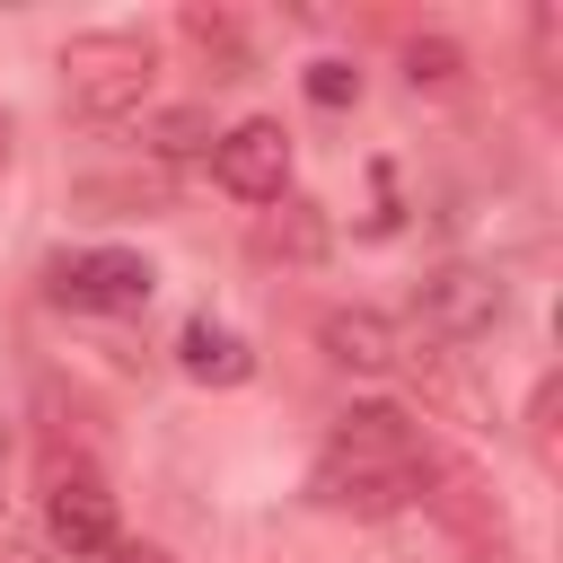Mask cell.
Returning <instances> with one entry per match:
<instances>
[{
	"instance_id": "obj_13",
	"label": "cell",
	"mask_w": 563,
	"mask_h": 563,
	"mask_svg": "<svg viewBox=\"0 0 563 563\" xmlns=\"http://www.w3.org/2000/svg\"><path fill=\"white\" fill-rule=\"evenodd\" d=\"M405 79H413V88H457V79H466L457 35H405Z\"/></svg>"
},
{
	"instance_id": "obj_17",
	"label": "cell",
	"mask_w": 563,
	"mask_h": 563,
	"mask_svg": "<svg viewBox=\"0 0 563 563\" xmlns=\"http://www.w3.org/2000/svg\"><path fill=\"white\" fill-rule=\"evenodd\" d=\"M18 158V132H9V106H0V167Z\"/></svg>"
},
{
	"instance_id": "obj_5",
	"label": "cell",
	"mask_w": 563,
	"mask_h": 563,
	"mask_svg": "<svg viewBox=\"0 0 563 563\" xmlns=\"http://www.w3.org/2000/svg\"><path fill=\"white\" fill-rule=\"evenodd\" d=\"M44 290L62 308H88V317H141L158 290V264L141 246H70L44 264Z\"/></svg>"
},
{
	"instance_id": "obj_16",
	"label": "cell",
	"mask_w": 563,
	"mask_h": 563,
	"mask_svg": "<svg viewBox=\"0 0 563 563\" xmlns=\"http://www.w3.org/2000/svg\"><path fill=\"white\" fill-rule=\"evenodd\" d=\"M106 563H176V554H167V545H141V537H123Z\"/></svg>"
},
{
	"instance_id": "obj_9",
	"label": "cell",
	"mask_w": 563,
	"mask_h": 563,
	"mask_svg": "<svg viewBox=\"0 0 563 563\" xmlns=\"http://www.w3.org/2000/svg\"><path fill=\"white\" fill-rule=\"evenodd\" d=\"M176 369L194 387H246L255 378V343L238 325H220V317H185L176 325Z\"/></svg>"
},
{
	"instance_id": "obj_4",
	"label": "cell",
	"mask_w": 563,
	"mask_h": 563,
	"mask_svg": "<svg viewBox=\"0 0 563 563\" xmlns=\"http://www.w3.org/2000/svg\"><path fill=\"white\" fill-rule=\"evenodd\" d=\"M44 537L70 554V563H106L123 545V519H114V493H106V466L97 457H53L44 466Z\"/></svg>"
},
{
	"instance_id": "obj_8",
	"label": "cell",
	"mask_w": 563,
	"mask_h": 563,
	"mask_svg": "<svg viewBox=\"0 0 563 563\" xmlns=\"http://www.w3.org/2000/svg\"><path fill=\"white\" fill-rule=\"evenodd\" d=\"M317 343H325V361L352 369V378H396V369H405V325L378 317V308H325V317H317Z\"/></svg>"
},
{
	"instance_id": "obj_11",
	"label": "cell",
	"mask_w": 563,
	"mask_h": 563,
	"mask_svg": "<svg viewBox=\"0 0 563 563\" xmlns=\"http://www.w3.org/2000/svg\"><path fill=\"white\" fill-rule=\"evenodd\" d=\"M176 35H185V44L211 62V79H246V70H255V53H246V26H238L229 9H185V18H176Z\"/></svg>"
},
{
	"instance_id": "obj_12",
	"label": "cell",
	"mask_w": 563,
	"mask_h": 563,
	"mask_svg": "<svg viewBox=\"0 0 563 563\" xmlns=\"http://www.w3.org/2000/svg\"><path fill=\"white\" fill-rule=\"evenodd\" d=\"M141 141H150V158H211V141H220V132H211V114H202V106H167V114H150V132H141Z\"/></svg>"
},
{
	"instance_id": "obj_3",
	"label": "cell",
	"mask_w": 563,
	"mask_h": 563,
	"mask_svg": "<svg viewBox=\"0 0 563 563\" xmlns=\"http://www.w3.org/2000/svg\"><path fill=\"white\" fill-rule=\"evenodd\" d=\"M413 501H422L431 528L457 545V563H519V528H510L493 475H484L466 449H449L440 431H422V493H413Z\"/></svg>"
},
{
	"instance_id": "obj_10",
	"label": "cell",
	"mask_w": 563,
	"mask_h": 563,
	"mask_svg": "<svg viewBox=\"0 0 563 563\" xmlns=\"http://www.w3.org/2000/svg\"><path fill=\"white\" fill-rule=\"evenodd\" d=\"M264 264H317L325 255V211L308 202V194H282V202H264V220H255V238H246Z\"/></svg>"
},
{
	"instance_id": "obj_2",
	"label": "cell",
	"mask_w": 563,
	"mask_h": 563,
	"mask_svg": "<svg viewBox=\"0 0 563 563\" xmlns=\"http://www.w3.org/2000/svg\"><path fill=\"white\" fill-rule=\"evenodd\" d=\"M53 70H62V106L79 123H132L150 106V88H158V35H141V26H79L53 53Z\"/></svg>"
},
{
	"instance_id": "obj_1",
	"label": "cell",
	"mask_w": 563,
	"mask_h": 563,
	"mask_svg": "<svg viewBox=\"0 0 563 563\" xmlns=\"http://www.w3.org/2000/svg\"><path fill=\"white\" fill-rule=\"evenodd\" d=\"M422 493V422L405 405H352L334 413L317 466H308V501L343 510V519H396Z\"/></svg>"
},
{
	"instance_id": "obj_14",
	"label": "cell",
	"mask_w": 563,
	"mask_h": 563,
	"mask_svg": "<svg viewBox=\"0 0 563 563\" xmlns=\"http://www.w3.org/2000/svg\"><path fill=\"white\" fill-rule=\"evenodd\" d=\"M299 88H308V106H352V97H361V70L325 53V62H308V79H299Z\"/></svg>"
},
{
	"instance_id": "obj_7",
	"label": "cell",
	"mask_w": 563,
	"mask_h": 563,
	"mask_svg": "<svg viewBox=\"0 0 563 563\" xmlns=\"http://www.w3.org/2000/svg\"><path fill=\"white\" fill-rule=\"evenodd\" d=\"M211 176H220V194H238V202H282L290 194V132L273 123V114H246V123H229L220 141H211Z\"/></svg>"
},
{
	"instance_id": "obj_6",
	"label": "cell",
	"mask_w": 563,
	"mask_h": 563,
	"mask_svg": "<svg viewBox=\"0 0 563 563\" xmlns=\"http://www.w3.org/2000/svg\"><path fill=\"white\" fill-rule=\"evenodd\" d=\"M501 317H510V282L493 264H466V255L457 264H431L422 290H413V325L431 343H484Z\"/></svg>"
},
{
	"instance_id": "obj_15",
	"label": "cell",
	"mask_w": 563,
	"mask_h": 563,
	"mask_svg": "<svg viewBox=\"0 0 563 563\" xmlns=\"http://www.w3.org/2000/svg\"><path fill=\"white\" fill-rule=\"evenodd\" d=\"M528 457H537L545 475H554V457H563V449H554V378H537V396H528Z\"/></svg>"
}]
</instances>
